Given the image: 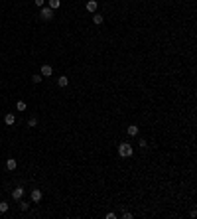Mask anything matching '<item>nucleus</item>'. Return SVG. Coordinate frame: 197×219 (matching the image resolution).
<instances>
[{
  "instance_id": "1",
  "label": "nucleus",
  "mask_w": 197,
  "mask_h": 219,
  "mask_svg": "<svg viewBox=\"0 0 197 219\" xmlns=\"http://www.w3.org/2000/svg\"><path fill=\"white\" fill-rule=\"evenodd\" d=\"M118 154H120L122 158H130L132 154H134V150H132V146H130L128 142H122L120 146H118Z\"/></svg>"
},
{
  "instance_id": "2",
  "label": "nucleus",
  "mask_w": 197,
  "mask_h": 219,
  "mask_svg": "<svg viewBox=\"0 0 197 219\" xmlns=\"http://www.w3.org/2000/svg\"><path fill=\"white\" fill-rule=\"evenodd\" d=\"M40 16L44 20H51L53 18V10L49 8V6H41V12H40Z\"/></svg>"
},
{
  "instance_id": "3",
  "label": "nucleus",
  "mask_w": 197,
  "mask_h": 219,
  "mask_svg": "<svg viewBox=\"0 0 197 219\" xmlns=\"http://www.w3.org/2000/svg\"><path fill=\"white\" fill-rule=\"evenodd\" d=\"M51 73H53V67L49 65V63H44V65H41V75H44V77H49Z\"/></svg>"
},
{
  "instance_id": "4",
  "label": "nucleus",
  "mask_w": 197,
  "mask_h": 219,
  "mask_svg": "<svg viewBox=\"0 0 197 219\" xmlns=\"http://www.w3.org/2000/svg\"><path fill=\"white\" fill-rule=\"evenodd\" d=\"M85 8H87V12H97V8H99L97 0H89V2L85 4Z\"/></svg>"
},
{
  "instance_id": "5",
  "label": "nucleus",
  "mask_w": 197,
  "mask_h": 219,
  "mask_svg": "<svg viewBox=\"0 0 197 219\" xmlns=\"http://www.w3.org/2000/svg\"><path fill=\"white\" fill-rule=\"evenodd\" d=\"M22 195H24V188H22V186H18V188L12 191V197H14V199H22Z\"/></svg>"
},
{
  "instance_id": "6",
  "label": "nucleus",
  "mask_w": 197,
  "mask_h": 219,
  "mask_svg": "<svg viewBox=\"0 0 197 219\" xmlns=\"http://www.w3.org/2000/svg\"><path fill=\"white\" fill-rule=\"evenodd\" d=\"M32 201H41V190H32Z\"/></svg>"
},
{
  "instance_id": "7",
  "label": "nucleus",
  "mask_w": 197,
  "mask_h": 219,
  "mask_svg": "<svg viewBox=\"0 0 197 219\" xmlns=\"http://www.w3.org/2000/svg\"><path fill=\"white\" fill-rule=\"evenodd\" d=\"M16 166H18V162H16L14 158H8V162H6V168L10 170V172H14V170H16Z\"/></svg>"
},
{
  "instance_id": "8",
  "label": "nucleus",
  "mask_w": 197,
  "mask_h": 219,
  "mask_svg": "<svg viewBox=\"0 0 197 219\" xmlns=\"http://www.w3.org/2000/svg\"><path fill=\"white\" fill-rule=\"evenodd\" d=\"M47 6H49L51 10H57L61 6V0H47Z\"/></svg>"
},
{
  "instance_id": "9",
  "label": "nucleus",
  "mask_w": 197,
  "mask_h": 219,
  "mask_svg": "<svg viewBox=\"0 0 197 219\" xmlns=\"http://www.w3.org/2000/svg\"><path fill=\"white\" fill-rule=\"evenodd\" d=\"M4 122H6V125H8V126H12V125H14V122H16V116H14L12 113H8L6 116H4Z\"/></svg>"
},
{
  "instance_id": "10",
  "label": "nucleus",
  "mask_w": 197,
  "mask_h": 219,
  "mask_svg": "<svg viewBox=\"0 0 197 219\" xmlns=\"http://www.w3.org/2000/svg\"><path fill=\"white\" fill-rule=\"evenodd\" d=\"M67 83H69V79H67L65 75H61L59 79H57V85H59V87H65V85H67Z\"/></svg>"
},
{
  "instance_id": "11",
  "label": "nucleus",
  "mask_w": 197,
  "mask_h": 219,
  "mask_svg": "<svg viewBox=\"0 0 197 219\" xmlns=\"http://www.w3.org/2000/svg\"><path fill=\"white\" fill-rule=\"evenodd\" d=\"M128 134H130V136H136V134H138V126H136V125H130V126H128Z\"/></svg>"
},
{
  "instance_id": "12",
  "label": "nucleus",
  "mask_w": 197,
  "mask_h": 219,
  "mask_svg": "<svg viewBox=\"0 0 197 219\" xmlns=\"http://www.w3.org/2000/svg\"><path fill=\"white\" fill-rule=\"evenodd\" d=\"M93 22L99 26V24H103V22H105V18H103L101 14H95V16H93Z\"/></svg>"
},
{
  "instance_id": "13",
  "label": "nucleus",
  "mask_w": 197,
  "mask_h": 219,
  "mask_svg": "<svg viewBox=\"0 0 197 219\" xmlns=\"http://www.w3.org/2000/svg\"><path fill=\"white\" fill-rule=\"evenodd\" d=\"M8 207H10V205L6 204V201H0V213H6V211H8Z\"/></svg>"
},
{
  "instance_id": "14",
  "label": "nucleus",
  "mask_w": 197,
  "mask_h": 219,
  "mask_svg": "<svg viewBox=\"0 0 197 219\" xmlns=\"http://www.w3.org/2000/svg\"><path fill=\"white\" fill-rule=\"evenodd\" d=\"M41 79H44V75H41V73H38V75H32V81H34V83H41Z\"/></svg>"
},
{
  "instance_id": "15",
  "label": "nucleus",
  "mask_w": 197,
  "mask_h": 219,
  "mask_svg": "<svg viewBox=\"0 0 197 219\" xmlns=\"http://www.w3.org/2000/svg\"><path fill=\"white\" fill-rule=\"evenodd\" d=\"M16 109H18V111H26V103H24V101H18V103H16Z\"/></svg>"
},
{
  "instance_id": "16",
  "label": "nucleus",
  "mask_w": 197,
  "mask_h": 219,
  "mask_svg": "<svg viewBox=\"0 0 197 219\" xmlns=\"http://www.w3.org/2000/svg\"><path fill=\"white\" fill-rule=\"evenodd\" d=\"M38 125V119H36V116H32V119L28 120V126H36Z\"/></svg>"
},
{
  "instance_id": "17",
  "label": "nucleus",
  "mask_w": 197,
  "mask_h": 219,
  "mask_svg": "<svg viewBox=\"0 0 197 219\" xmlns=\"http://www.w3.org/2000/svg\"><path fill=\"white\" fill-rule=\"evenodd\" d=\"M20 209H22V211H28V204H26V201H20Z\"/></svg>"
},
{
  "instance_id": "18",
  "label": "nucleus",
  "mask_w": 197,
  "mask_h": 219,
  "mask_svg": "<svg viewBox=\"0 0 197 219\" xmlns=\"http://www.w3.org/2000/svg\"><path fill=\"white\" fill-rule=\"evenodd\" d=\"M34 4H36V6H40V8H41V6H44V4H45V0H34Z\"/></svg>"
}]
</instances>
